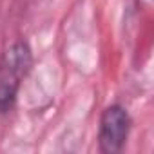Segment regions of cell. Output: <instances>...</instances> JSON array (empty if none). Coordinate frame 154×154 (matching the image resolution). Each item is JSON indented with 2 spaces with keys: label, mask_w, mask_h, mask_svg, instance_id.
Returning <instances> with one entry per match:
<instances>
[{
  "label": "cell",
  "mask_w": 154,
  "mask_h": 154,
  "mask_svg": "<svg viewBox=\"0 0 154 154\" xmlns=\"http://www.w3.org/2000/svg\"><path fill=\"white\" fill-rule=\"evenodd\" d=\"M33 65L31 47L26 42H15L0 58V114L13 111L22 80Z\"/></svg>",
  "instance_id": "obj_1"
},
{
  "label": "cell",
  "mask_w": 154,
  "mask_h": 154,
  "mask_svg": "<svg viewBox=\"0 0 154 154\" xmlns=\"http://www.w3.org/2000/svg\"><path fill=\"white\" fill-rule=\"evenodd\" d=\"M131 127H132V120H131L129 111L120 103L109 105L102 112L100 127H98L100 152H103V154L122 152L127 143Z\"/></svg>",
  "instance_id": "obj_2"
}]
</instances>
